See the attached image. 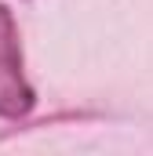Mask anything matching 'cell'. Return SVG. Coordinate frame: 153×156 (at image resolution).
<instances>
[{
    "mask_svg": "<svg viewBox=\"0 0 153 156\" xmlns=\"http://www.w3.org/2000/svg\"><path fill=\"white\" fill-rule=\"evenodd\" d=\"M37 94L26 80L22 66V44H18V26L11 11L0 4V116L4 120H22L29 116Z\"/></svg>",
    "mask_w": 153,
    "mask_h": 156,
    "instance_id": "cell-1",
    "label": "cell"
}]
</instances>
